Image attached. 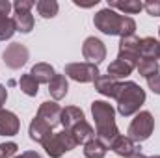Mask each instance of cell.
<instances>
[{"mask_svg":"<svg viewBox=\"0 0 160 158\" xmlns=\"http://www.w3.org/2000/svg\"><path fill=\"white\" fill-rule=\"evenodd\" d=\"M91 114L95 119V138L110 149L112 141L119 136L118 125H116V110L106 101H93L91 102Z\"/></svg>","mask_w":160,"mask_h":158,"instance_id":"6da1fadb","label":"cell"},{"mask_svg":"<svg viewBox=\"0 0 160 158\" xmlns=\"http://www.w3.org/2000/svg\"><path fill=\"white\" fill-rule=\"evenodd\" d=\"M93 24L102 34H106V36H119V37L132 36L134 30H136V22H134L132 17L121 15L116 9H110V7H104V9L97 11L95 17H93Z\"/></svg>","mask_w":160,"mask_h":158,"instance_id":"7a4b0ae2","label":"cell"},{"mask_svg":"<svg viewBox=\"0 0 160 158\" xmlns=\"http://www.w3.org/2000/svg\"><path fill=\"white\" fill-rule=\"evenodd\" d=\"M116 101H118V112L123 117H128L140 112L142 104L145 102V91L136 82H130V80L121 82Z\"/></svg>","mask_w":160,"mask_h":158,"instance_id":"3957f363","label":"cell"},{"mask_svg":"<svg viewBox=\"0 0 160 158\" xmlns=\"http://www.w3.org/2000/svg\"><path fill=\"white\" fill-rule=\"evenodd\" d=\"M41 145L50 158H62L67 151H73L77 147V141L69 130H62V132H52Z\"/></svg>","mask_w":160,"mask_h":158,"instance_id":"277c9868","label":"cell"},{"mask_svg":"<svg viewBox=\"0 0 160 158\" xmlns=\"http://www.w3.org/2000/svg\"><path fill=\"white\" fill-rule=\"evenodd\" d=\"M153 130H155V119H153V116L149 112H138L136 117L132 119V123L128 125V132L127 134H128V138L132 141L142 143V141L151 138Z\"/></svg>","mask_w":160,"mask_h":158,"instance_id":"5b68a950","label":"cell"},{"mask_svg":"<svg viewBox=\"0 0 160 158\" xmlns=\"http://www.w3.org/2000/svg\"><path fill=\"white\" fill-rule=\"evenodd\" d=\"M65 77H69L75 82L80 84H88V82H93L101 73H99V67L93 65V63H88V62H82V63H69L65 65Z\"/></svg>","mask_w":160,"mask_h":158,"instance_id":"8992f818","label":"cell"},{"mask_svg":"<svg viewBox=\"0 0 160 158\" xmlns=\"http://www.w3.org/2000/svg\"><path fill=\"white\" fill-rule=\"evenodd\" d=\"M118 60L128 63V65H132V67L138 65V62H140V37L136 34L121 37Z\"/></svg>","mask_w":160,"mask_h":158,"instance_id":"52a82bcc","label":"cell"},{"mask_svg":"<svg viewBox=\"0 0 160 158\" xmlns=\"http://www.w3.org/2000/svg\"><path fill=\"white\" fill-rule=\"evenodd\" d=\"M2 58H4V63H6L9 69H21V67L28 62L30 52H28V48H26L22 43H11V45L4 50Z\"/></svg>","mask_w":160,"mask_h":158,"instance_id":"ba28073f","label":"cell"},{"mask_svg":"<svg viewBox=\"0 0 160 158\" xmlns=\"http://www.w3.org/2000/svg\"><path fill=\"white\" fill-rule=\"evenodd\" d=\"M82 54L88 60V63H93L99 67V63L106 58V47L97 37H88L82 45Z\"/></svg>","mask_w":160,"mask_h":158,"instance_id":"9c48e42d","label":"cell"},{"mask_svg":"<svg viewBox=\"0 0 160 158\" xmlns=\"http://www.w3.org/2000/svg\"><path fill=\"white\" fill-rule=\"evenodd\" d=\"M62 110H63V108H62L60 104L47 101V102H43L39 106L36 117H39L43 123H47L50 128H56V126L62 123Z\"/></svg>","mask_w":160,"mask_h":158,"instance_id":"30bf717a","label":"cell"},{"mask_svg":"<svg viewBox=\"0 0 160 158\" xmlns=\"http://www.w3.org/2000/svg\"><path fill=\"white\" fill-rule=\"evenodd\" d=\"M93 84H95V89H97L101 95L110 97V99H116V97H118V91H119V86H121L119 80L112 78V77H108V75H99L97 78L93 80Z\"/></svg>","mask_w":160,"mask_h":158,"instance_id":"8fae6325","label":"cell"},{"mask_svg":"<svg viewBox=\"0 0 160 158\" xmlns=\"http://www.w3.org/2000/svg\"><path fill=\"white\" fill-rule=\"evenodd\" d=\"M110 149L118 156H123V158H128V156H132L134 153H140V147L136 145V141H132L128 136H121V134L112 141Z\"/></svg>","mask_w":160,"mask_h":158,"instance_id":"7c38bea8","label":"cell"},{"mask_svg":"<svg viewBox=\"0 0 160 158\" xmlns=\"http://www.w3.org/2000/svg\"><path fill=\"white\" fill-rule=\"evenodd\" d=\"M21 121L9 110H0V136H15L19 134Z\"/></svg>","mask_w":160,"mask_h":158,"instance_id":"4fadbf2b","label":"cell"},{"mask_svg":"<svg viewBox=\"0 0 160 158\" xmlns=\"http://www.w3.org/2000/svg\"><path fill=\"white\" fill-rule=\"evenodd\" d=\"M69 91V84H67V77L65 75H54L52 80L48 82V93L54 101H62Z\"/></svg>","mask_w":160,"mask_h":158,"instance_id":"5bb4252c","label":"cell"},{"mask_svg":"<svg viewBox=\"0 0 160 158\" xmlns=\"http://www.w3.org/2000/svg\"><path fill=\"white\" fill-rule=\"evenodd\" d=\"M82 121H86L84 112L77 106H67V108L62 110V123L60 125L63 126V130H71L75 125H78Z\"/></svg>","mask_w":160,"mask_h":158,"instance_id":"9a60e30c","label":"cell"},{"mask_svg":"<svg viewBox=\"0 0 160 158\" xmlns=\"http://www.w3.org/2000/svg\"><path fill=\"white\" fill-rule=\"evenodd\" d=\"M28 134H30V138H32L34 141L43 143V141H45V140L52 134V128H50L47 123H43L39 117H34V119H32V123H30Z\"/></svg>","mask_w":160,"mask_h":158,"instance_id":"2e32d148","label":"cell"},{"mask_svg":"<svg viewBox=\"0 0 160 158\" xmlns=\"http://www.w3.org/2000/svg\"><path fill=\"white\" fill-rule=\"evenodd\" d=\"M69 132L73 134L77 145H84V143H88L89 140L95 138V130H93V126H91L88 121H82V123H78V125H75Z\"/></svg>","mask_w":160,"mask_h":158,"instance_id":"e0dca14e","label":"cell"},{"mask_svg":"<svg viewBox=\"0 0 160 158\" xmlns=\"http://www.w3.org/2000/svg\"><path fill=\"white\" fill-rule=\"evenodd\" d=\"M160 54V41L155 37H143L140 39V58L157 60Z\"/></svg>","mask_w":160,"mask_h":158,"instance_id":"ac0fdd59","label":"cell"},{"mask_svg":"<svg viewBox=\"0 0 160 158\" xmlns=\"http://www.w3.org/2000/svg\"><path fill=\"white\" fill-rule=\"evenodd\" d=\"M108 7L110 9L125 11L127 15H136V13H140L143 9V2H140V0H125V2H121V0H110Z\"/></svg>","mask_w":160,"mask_h":158,"instance_id":"d6986e66","label":"cell"},{"mask_svg":"<svg viewBox=\"0 0 160 158\" xmlns=\"http://www.w3.org/2000/svg\"><path fill=\"white\" fill-rule=\"evenodd\" d=\"M30 75L38 80L39 84H48V82L52 80V77L56 75V71H54V67H52L50 63H45V62H41V63H36V65L32 67Z\"/></svg>","mask_w":160,"mask_h":158,"instance_id":"ffe728a7","label":"cell"},{"mask_svg":"<svg viewBox=\"0 0 160 158\" xmlns=\"http://www.w3.org/2000/svg\"><path fill=\"white\" fill-rule=\"evenodd\" d=\"M13 22H15V28L17 32L21 34H30L34 30V15L30 11H19L13 15Z\"/></svg>","mask_w":160,"mask_h":158,"instance_id":"44dd1931","label":"cell"},{"mask_svg":"<svg viewBox=\"0 0 160 158\" xmlns=\"http://www.w3.org/2000/svg\"><path fill=\"white\" fill-rule=\"evenodd\" d=\"M132 71H134V67L128 65V63H125V62H121V60H114L108 65V77H112V78H116V80L127 78Z\"/></svg>","mask_w":160,"mask_h":158,"instance_id":"7402d4cb","label":"cell"},{"mask_svg":"<svg viewBox=\"0 0 160 158\" xmlns=\"http://www.w3.org/2000/svg\"><path fill=\"white\" fill-rule=\"evenodd\" d=\"M106 151L108 149L97 138H93L88 143H84V156L86 158H104L106 156Z\"/></svg>","mask_w":160,"mask_h":158,"instance_id":"603a6c76","label":"cell"},{"mask_svg":"<svg viewBox=\"0 0 160 158\" xmlns=\"http://www.w3.org/2000/svg\"><path fill=\"white\" fill-rule=\"evenodd\" d=\"M19 87H21V91H22L24 95L36 97L38 91H39V82L28 73V75H22V77H21V80H19Z\"/></svg>","mask_w":160,"mask_h":158,"instance_id":"cb8c5ba5","label":"cell"},{"mask_svg":"<svg viewBox=\"0 0 160 158\" xmlns=\"http://www.w3.org/2000/svg\"><path fill=\"white\" fill-rule=\"evenodd\" d=\"M36 7H38V11H39V15L43 19H52V17H56V15H58V9H60V6H58L56 0H39V2L36 4Z\"/></svg>","mask_w":160,"mask_h":158,"instance_id":"d4e9b609","label":"cell"},{"mask_svg":"<svg viewBox=\"0 0 160 158\" xmlns=\"http://www.w3.org/2000/svg\"><path fill=\"white\" fill-rule=\"evenodd\" d=\"M15 32H17V28H15L13 17H8V15L0 13V41L11 39Z\"/></svg>","mask_w":160,"mask_h":158,"instance_id":"484cf974","label":"cell"},{"mask_svg":"<svg viewBox=\"0 0 160 158\" xmlns=\"http://www.w3.org/2000/svg\"><path fill=\"white\" fill-rule=\"evenodd\" d=\"M136 69H138V73H140L143 78H149V77H153V75H157V73H158V62H157V60L140 58V62H138Z\"/></svg>","mask_w":160,"mask_h":158,"instance_id":"4316f807","label":"cell"},{"mask_svg":"<svg viewBox=\"0 0 160 158\" xmlns=\"http://www.w3.org/2000/svg\"><path fill=\"white\" fill-rule=\"evenodd\" d=\"M19 145L15 141H8V143H0V156L2 158H11L17 153Z\"/></svg>","mask_w":160,"mask_h":158,"instance_id":"83f0119b","label":"cell"},{"mask_svg":"<svg viewBox=\"0 0 160 158\" xmlns=\"http://www.w3.org/2000/svg\"><path fill=\"white\" fill-rule=\"evenodd\" d=\"M143 9L153 15V17H160V0H147L143 2Z\"/></svg>","mask_w":160,"mask_h":158,"instance_id":"f1b7e54d","label":"cell"},{"mask_svg":"<svg viewBox=\"0 0 160 158\" xmlns=\"http://www.w3.org/2000/svg\"><path fill=\"white\" fill-rule=\"evenodd\" d=\"M34 6H36V2H32V0H15L13 9H15V13H19V11H30Z\"/></svg>","mask_w":160,"mask_h":158,"instance_id":"f546056e","label":"cell"},{"mask_svg":"<svg viewBox=\"0 0 160 158\" xmlns=\"http://www.w3.org/2000/svg\"><path fill=\"white\" fill-rule=\"evenodd\" d=\"M147 86H149V89H151L153 93L160 95V73L153 75V77H149V78H147Z\"/></svg>","mask_w":160,"mask_h":158,"instance_id":"4dcf8cb0","label":"cell"},{"mask_svg":"<svg viewBox=\"0 0 160 158\" xmlns=\"http://www.w3.org/2000/svg\"><path fill=\"white\" fill-rule=\"evenodd\" d=\"M11 7H13V4H9L8 0H0V13L8 15V13L11 11Z\"/></svg>","mask_w":160,"mask_h":158,"instance_id":"1f68e13d","label":"cell"},{"mask_svg":"<svg viewBox=\"0 0 160 158\" xmlns=\"http://www.w3.org/2000/svg\"><path fill=\"white\" fill-rule=\"evenodd\" d=\"M6 99H8V89L0 84V110H2V106L6 104Z\"/></svg>","mask_w":160,"mask_h":158,"instance_id":"d6a6232c","label":"cell"},{"mask_svg":"<svg viewBox=\"0 0 160 158\" xmlns=\"http://www.w3.org/2000/svg\"><path fill=\"white\" fill-rule=\"evenodd\" d=\"M15 158H41V155L36 153V151H26V153H22V155H19Z\"/></svg>","mask_w":160,"mask_h":158,"instance_id":"836d02e7","label":"cell"},{"mask_svg":"<svg viewBox=\"0 0 160 158\" xmlns=\"http://www.w3.org/2000/svg\"><path fill=\"white\" fill-rule=\"evenodd\" d=\"M128 158H147V156H145V155H143V153L140 151V153H134L132 156H128Z\"/></svg>","mask_w":160,"mask_h":158,"instance_id":"e575fe53","label":"cell"},{"mask_svg":"<svg viewBox=\"0 0 160 158\" xmlns=\"http://www.w3.org/2000/svg\"><path fill=\"white\" fill-rule=\"evenodd\" d=\"M149 158H160V155H157V156H149Z\"/></svg>","mask_w":160,"mask_h":158,"instance_id":"d590c367","label":"cell"},{"mask_svg":"<svg viewBox=\"0 0 160 158\" xmlns=\"http://www.w3.org/2000/svg\"><path fill=\"white\" fill-rule=\"evenodd\" d=\"M158 36H160V28H158Z\"/></svg>","mask_w":160,"mask_h":158,"instance_id":"8d00e7d4","label":"cell"},{"mask_svg":"<svg viewBox=\"0 0 160 158\" xmlns=\"http://www.w3.org/2000/svg\"><path fill=\"white\" fill-rule=\"evenodd\" d=\"M158 60H160V54H158Z\"/></svg>","mask_w":160,"mask_h":158,"instance_id":"74e56055","label":"cell"}]
</instances>
